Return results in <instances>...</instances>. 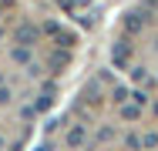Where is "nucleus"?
I'll return each mask as SVG.
<instances>
[{
    "mask_svg": "<svg viewBox=\"0 0 158 151\" xmlns=\"http://www.w3.org/2000/svg\"><path fill=\"white\" fill-rule=\"evenodd\" d=\"M14 60H17V64H27V60H31V51L17 47V51H14Z\"/></svg>",
    "mask_w": 158,
    "mask_h": 151,
    "instance_id": "1",
    "label": "nucleus"
},
{
    "mask_svg": "<svg viewBox=\"0 0 158 151\" xmlns=\"http://www.w3.org/2000/svg\"><path fill=\"white\" fill-rule=\"evenodd\" d=\"M34 37H37V34H34V27H27V30L20 27V44L27 40V47H31V44H34Z\"/></svg>",
    "mask_w": 158,
    "mask_h": 151,
    "instance_id": "2",
    "label": "nucleus"
},
{
    "mask_svg": "<svg viewBox=\"0 0 158 151\" xmlns=\"http://www.w3.org/2000/svg\"><path fill=\"white\" fill-rule=\"evenodd\" d=\"M51 64H54V67H64V64H67V54H54V60H51Z\"/></svg>",
    "mask_w": 158,
    "mask_h": 151,
    "instance_id": "3",
    "label": "nucleus"
},
{
    "mask_svg": "<svg viewBox=\"0 0 158 151\" xmlns=\"http://www.w3.org/2000/svg\"><path fill=\"white\" fill-rule=\"evenodd\" d=\"M7 101H10V91H7V88H0V104H7Z\"/></svg>",
    "mask_w": 158,
    "mask_h": 151,
    "instance_id": "4",
    "label": "nucleus"
}]
</instances>
